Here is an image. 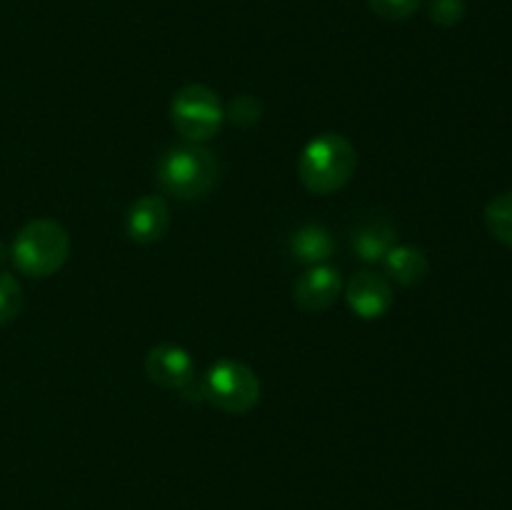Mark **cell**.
Segmentation results:
<instances>
[{"mask_svg":"<svg viewBox=\"0 0 512 510\" xmlns=\"http://www.w3.org/2000/svg\"><path fill=\"white\" fill-rule=\"evenodd\" d=\"M358 150L345 135L320 133L300 150L298 178L313 195H333L353 180Z\"/></svg>","mask_w":512,"mask_h":510,"instance_id":"cell-1","label":"cell"},{"mask_svg":"<svg viewBox=\"0 0 512 510\" xmlns=\"http://www.w3.org/2000/svg\"><path fill=\"white\" fill-rule=\"evenodd\" d=\"M218 158L203 143H185L165 150L158 160V185L178 200H200L218 185Z\"/></svg>","mask_w":512,"mask_h":510,"instance_id":"cell-2","label":"cell"},{"mask_svg":"<svg viewBox=\"0 0 512 510\" xmlns=\"http://www.w3.org/2000/svg\"><path fill=\"white\" fill-rule=\"evenodd\" d=\"M10 258L28 278H50L70 258L68 230L50 218L30 220L15 235Z\"/></svg>","mask_w":512,"mask_h":510,"instance_id":"cell-3","label":"cell"},{"mask_svg":"<svg viewBox=\"0 0 512 510\" xmlns=\"http://www.w3.org/2000/svg\"><path fill=\"white\" fill-rule=\"evenodd\" d=\"M200 385H203V400H208L213 408L228 415L250 413L263 395L255 370L240 360L230 358L210 365Z\"/></svg>","mask_w":512,"mask_h":510,"instance_id":"cell-4","label":"cell"},{"mask_svg":"<svg viewBox=\"0 0 512 510\" xmlns=\"http://www.w3.org/2000/svg\"><path fill=\"white\" fill-rule=\"evenodd\" d=\"M170 120L188 143H208L223 130L225 108L213 88L190 83L170 100Z\"/></svg>","mask_w":512,"mask_h":510,"instance_id":"cell-5","label":"cell"},{"mask_svg":"<svg viewBox=\"0 0 512 510\" xmlns=\"http://www.w3.org/2000/svg\"><path fill=\"white\" fill-rule=\"evenodd\" d=\"M145 373L160 388L183 393L195 383V360L183 345L160 343L145 355Z\"/></svg>","mask_w":512,"mask_h":510,"instance_id":"cell-6","label":"cell"},{"mask_svg":"<svg viewBox=\"0 0 512 510\" xmlns=\"http://www.w3.org/2000/svg\"><path fill=\"white\" fill-rule=\"evenodd\" d=\"M345 300L358 318L380 320L393 308L395 293L385 275L373 273V270H360L345 285Z\"/></svg>","mask_w":512,"mask_h":510,"instance_id":"cell-7","label":"cell"},{"mask_svg":"<svg viewBox=\"0 0 512 510\" xmlns=\"http://www.w3.org/2000/svg\"><path fill=\"white\" fill-rule=\"evenodd\" d=\"M343 290L340 270L333 265H310L293 283V303L305 313H323L338 300Z\"/></svg>","mask_w":512,"mask_h":510,"instance_id":"cell-8","label":"cell"},{"mask_svg":"<svg viewBox=\"0 0 512 510\" xmlns=\"http://www.w3.org/2000/svg\"><path fill=\"white\" fill-rule=\"evenodd\" d=\"M170 220V205L163 195H143L128 208L125 233L138 245L160 243L168 235Z\"/></svg>","mask_w":512,"mask_h":510,"instance_id":"cell-9","label":"cell"},{"mask_svg":"<svg viewBox=\"0 0 512 510\" xmlns=\"http://www.w3.org/2000/svg\"><path fill=\"white\" fill-rule=\"evenodd\" d=\"M398 245V230L385 218H368L350 233V248L365 263H378Z\"/></svg>","mask_w":512,"mask_h":510,"instance_id":"cell-10","label":"cell"},{"mask_svg":"<svg viewBox=\"0 0 512 510\" xmlns=\"http://www.w3.org/2000/svg\"><path fill=\"white\" fill-rule=\"evenodd\" d=\"M383 265L388 278L403 285V288H413V285L423 283L430 270L428 255L418 245H395L383 258Z\"/></svg>","mask_w":512,"mask_h":510,"instance_id":"cell-11","label":"cell"},{"mask_svg":"<svg viewBox=\"0 0 512 510\" xmlns=\"http://www.w3.org/2000/svg\"><path fill=\"white\" fill-rule=\"evenodd\" d=\"M288 248H290V255H293L295 263L308 265L310 268V265L325 263V260L333 255L335 240H333V235H330L328 228H323V225H318V223H308L290 235Z\"/></svg>","mask_w":512,"mask_h":510,"instance_id":"cell-12","label":"cell"},{"mask_svg":"<svg viewBox=\"0 0 512 510\" xmlns=\"http://www.w3.org/2000/svg\"><path fill=\"white\" fill-rule=\"evenodd\" d=\"M485 225L498 243L512 248V190H505L490 200L485 208Z\"/></svg>","mask_w":512,"mask_h":510,"instance_id":"cell-13","label":"cell"},{"mask_svg":"<svg viewBox=\"0 0 512 510\" xmlns=\"http://www.w3.org/2000/svg\"><path fill=\"white\" fill-rule=\"evenodd\" d=\"M23 310V288L15 275L0 273V325L15 320Z\"/></svg>","mask_w":512,"mask_h":510,"instance_id":"cell-14","label":"cell"},{"mask_svg":"<svg viewBox=\"0 0 512 510\" xmlns=\"http://www.w3.org/2000/svg\"><path fill=\"white\" fill-rule=\"evenodd\" d=\"M260 113H263V108H260V100L253 98V95H235L233 100H230L228 110H225V120H230L233 125H238V128H253L255 123L260 120Z\"/></svg>","mask_w":512,"mask_h":510,"instance_id":"cell-15","label":"cell"},{"mask_svg":"<svg viewBox=\"0 0 512 510\" xmlns=\"http://www.w3.org/2000/svg\"><path fill=\"white\" fill-rule=\"evenodd\" d=\"M465 0H428V15L440 28H455L465 18Z\"/></svg>","mask_w":512,"mask_h":510,"instance_id":"cell-16","label":"cell"},{"mask_svg":"<svg viewBox=\"0 0 512 510\" xmlns=\"http://www.w3.org/2000/svg\"><path fill=\"white\" fill-rule=\"evenodd\" d=\"M420 3H423V0H368L370 10H373L378 18L393 20V23L413 18V15L418 13Z\"/></svg>","mask_w":512,"mask_h":510,"instance_id":"cell-17","label":"cell"}]
</instances>
